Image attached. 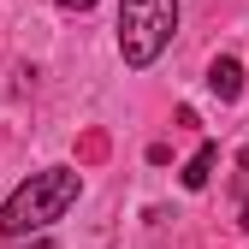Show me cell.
I'll list each match as a JSON object with an SVG mask.
<instances>
[{"label":"cell","instance_id":"obj_2","mask_svg":"<svg viewBox=\"0 0 249 249\" xmlns=\"http://www.w3.org/2000/svg\"><path fill=\"white\" fill-rule=\"evenodd\" d=\"M178 30V0H119V53L124 66H154Z\"/></svg>","mask_w":249,"mask_h":249},{"label":"cell","instance_id":"obj_4","mask_svg":"<svg viewBox=\"0 0 249 249\" xmlns=\"http://www.w3.org/2000/svg\"><path fill=\"white\" fill-rule=\"evenodd\" d=\"M213 166H220V148H213V142H202V148L190 154V166L178 172V178H184V190H202V184L213 178Z\"/></svg>","mask_w":249,"mask_h":249},{"label":"cell","instance_id":"obj_6","mask_svg":"<svg viewBox=\"0 0 249 249\" xmlns=\"http://www.w3.org/2000/svg\"><path fill=\"white\" fill-rule=\"evenodd\" d=\"M24 249H53V243H48V237H42V231H36V237H30V243H24Z\"/></svg>","mask_w":249,"mask_h":249},{"label":"cell","instance_id":"obj_7","mask_svg":"<svg viewBox=\"0 0 249 249\" xmlns=\"http://www.w3.org/2000/svg\"><path fill=\"white\" fill-rule=\"evenodd\" d=\"M237 166H243V172H249V148H243V154H237Z\"/></svg>","mask_w":249,"mask_h":249},{"label":"cell","instance_id":"obj_5","mask_svg":"<svg viewBox=\"0 0 249 249\" xmlns=\"http://www.w3.org/2000/svg\"><path fill=\"white\" fill-rule=\"evenodd\" d=\"M53 6H66V12H89L95 0H53Z\"/></svg>","mask_w":249,"mask_h":249},{"label":"cell","instance_id":"obj_1","mask_svg":"<svg viewBox=\"0 0 249 249\" xmlns=\"http://www.w3.org/2000/svg\"><path fill=\"white\" fill-rule=\"evenodd\" d=\"M83 190V178L71 166H48V172H30L18 190L6 196V208H0V237H36L48 231L53 220H66L71 202Z\"/></svg>","mask_w":249,"mask_h":249},{"label":"cell","instance_id":"obj_8","mask_svg":"<svg viewBox=\"0 0 249 249\" xmlns=\"http://www.w3.org/2000/svg\"><path fill=\"white\" fill-rule=\"evenodd\" d=\"M243 231H249V202H243Z\"/></svg>","mask_w":249,"mask_h":249},{"label":"cell","instance_id":"obj_3","mask_svg":"<svg viewBox=\"0 0 249 249\" xmlns=\"http://www.w3.org/2000/svg\"><path fill=\"white\" fill-rule=\"evenodd\" d=\"M208 89H213L220 101H237V95H243V66H237L231 53H220V59L208 66Z\"/></svg>","mask_w":249,"mask_h":249}]
</instances>
